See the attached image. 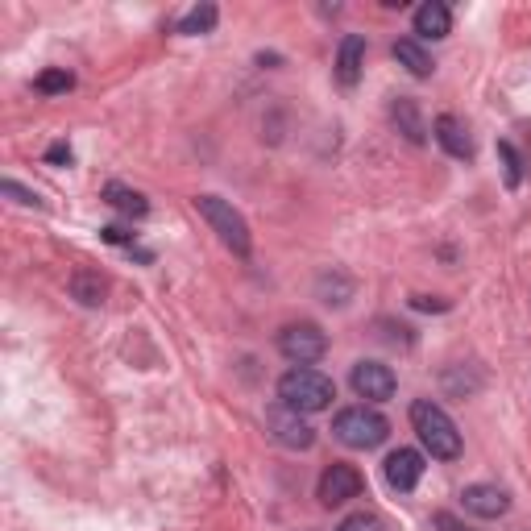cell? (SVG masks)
<instances>
[{
	"mask_svg": "<svg viewBox=\"0 0 531 531\" xmlns=\"http://www.w3.org/2000/svg\"><path fill=\"white\" fill-rule=\"evenodd\" d=\"M361 494V473L345 461H332L324 473H320V502L324 507H345L349 498Z\"/></svg>",
	"mask_w": 531,
	"mask_h": 531,
	"instance_id": "8",
	"label": "cell"
},
{
	"mask_svg": "<svg viewBox=\"0 0 531 531\" xmlns=\"http://www.w3.org/2000/svg\"><path fill=\"white\" fill-rule=\"evenodd\" d=\"M0 191H5V195H13L17 204H30V208L38 204V195H34V191H25V187H21V183H13V179H5V183H0Z\"/></svg>",
	"mask_w": 531,
	"mask_h": 531,
	"instance_id": "23",
	"label": "cell"
},
{
	"mask_svg": "<svg viewBox=\"0 0 531 531\" xmlns=\"http://www.w3.org/2000/svg\"><path fill=\"white\" fill-rule=\"evenodd\" d=\"M361 67H366V38H361V34H345L341 50H337V79L345 83V88H357Z\"/></svg>",
	"mask_w": 531,
	"mask_h": 531,
	"instance_id": "12",
	"label": "cell"
},
{
	"mask_svg": "<svg viewBox=\"0 0 531 531\" xmlns=\"http://www.w3.org/2000/svg\"><path fill=\"white\" fill-rule=\"evenodd\" d=\"M332 432H337V440L345 449H378V444L390 436V424H386L382 411L361 403V407H345L337 419H332Z\"/></svg>",
	"mask_w": 531,
	"mask_h": 531,
	"instance_id": "3",
	"label": "cell"
},
{
	"mask_svg": "<svg viewBox=\"0 0 531 531\" xmlns=\"http://www.w3.org/2000/svg\"><path fill=\"white\" fill-rule=\"evenodd\" d=\"M104 200L113 204L117 212H125V216H146L150 212V200L142 191H133V187H125V183H108L104 187Z\"/></svg>",
	"mask_w": 531,
	"mask_h": 531,
	"instance_id": "17",
	"label": "cell"
},
{
	"mask_svg": "<svg viewBox=\"0 0 531 531\" xmlns=\"http://www.w3.org/2000/svg\"><path fill=\"white\" fill-rule=\"evenodd\" d=\"M46 162H71V146H63V142L50 146V150H46Z\"/></svg>",
	"mask_w": 531,
	"mask_h": 531,
	"instance_id": "26",
	"label": "cell"
},
{
	"mask_svg": "<svg viewBox=\"0 0 531 531\" xmlns=\"http://www.w3.org/2000/svg\"><path fill=\"white\" fill-rule=\"evenodd\" d=\"M353 390L361 399H370V403H386L390 395H395V370L390 366H382V361H357L353 366Z\"/></svg>",
	"mask_w": 531,
	"mask_h": 531,
	"instance_id": "7",
	"label": "cell"
},
{
	"mask_svg": "<svg viewBox=\"0 0 531 531\" xmlns=\"http://www.w3.org/2000/svg\"><path fill=\"white\" fill-rule=\"evenodd\" d=\"M498 158H502V171H507V187H519L523 183V162L515 154L511 142H498Z\"/></svg>",
	"mask_w": 531,
	"mask_h": 531,
	"instance_id": "20",
	"label": "cell"
},
{
	"mask_svg": "<svg viewBox=\"0 0 531 531\" xmlns=\"http://www.w3.org/2000/svg\"><path fill=\"white\" fill-rule=\"evenodd\" d=\"M390 117H395V125H399V133L407 137V142H415V146L428 142V129H424V121H419V104L415 100L399 96L395 104H390Z\"/></svg>",
	"mask_w": 531,
	"mask_h": 531,
	"instance_id": "14",
	"label": "cell"
},
{
	"mask_svg": "<svg viewBox=\"0 0 531 531\" xmlns=\"http://www.w3.org/2000/svg\"><path fill=\"white\" fill-rule=\"evenodd\" d=\"M411 303L419 307V312H444V307H449V303H444V299H428V295H415Z\"/></svg>",
	"mask_w": 531,
	"mask_h": 531,
	"instance_id": "25",
	"label": "cell"
},
{
	"mask_svg": "<svg viewBox=\"0 0 531 531\" xmlns=\"http://www.w3.org/2000/svg\"><path fill=\"white\" fill-rule=\"evenodd\" d=\"M432 137H436L440 150L449 154V158H457V162H469V158H473V137H469V125H465L461 117H453V113L436 117Z\"/></svg>",
	"mask_w": 531,
	"mask_h": 531,
	"instance_id": "10",
	"label": "cell"
},
{
	"mask_svg": "<svg viewBox=\"0 0 531 531\" xmlns=\"http://www.w3.org/2000/svg\"><path fill=\"white\" fill-rule=\"evenodd\" d=\"M465 511H473L478 519H498V515H507V507H511V498H507V490H498V486H486V482H478V486H465Z\"/></svg>",
	"mask_w": 531,
	"mask_h": 531,
	"instance_id": "11",
	"label": "cell"
},
{
	"mask_svg": "<svg viewBox=\"0 0 531 531\" xmlns=\"http://www.w3.org/2000/svg\"><path fill=\"white\" fill-rule=\"evenodd\" d=\"M278 399H283V407H291L299 415H316L337 399V386H332V378H324L320 370L295 366V370H287L283 378H278Z\"/></svg>",
	"mask_w": 531,
	"mask_h": 531,
	"instance_id": "2",
	"label": "cell"
},
{
	"mask_svg": "<svg viewBox=\"0 0 531 531\" xmlns=\"http://www.w3.org/2000/svg\"><path fill=\"white\" fill-rule=\"evenodd\" d=\"M278 349H283V357L295 361V366H312V361H320L328 353V337L316 324H287L278 332Z\"/></svg>",
	"mask_w": 531,
	"mask_h": 531,
	"instance_id": "5",
	"label": "cell"
},
{
	"mask_svg": "<svg viewBox=\"0 0 531 531\" xmlns=\"http://www.w3.org/2000/svg\"><path fill=\"white\" fill-rule=\"evenodd\" d=\"M195 212L208 220L212 233H220V241H225L233 254H241V258L249 254V225H245V216L233 204L216 200V195H195Z\"/></svg>",
	"mask_w": 531,
	"mask_h": 531,
	"instance_id": "4",
	"label": "cell"
},
{
	"mask_svg": "<svg viewBox=\"0 0 531 531\" xmlns=\"http://www.w3.org/2000/svg\"><path fill=\"white\" fill-rule=\"evenodd\" d=\"M34 88L46 92V96H54V92H71V88H75V75L63 71V67H54V71H42V75H38Z\"/></svg>",
	"mask_w": 531,
	"mask_h": 531,
	"instance_id": "19",
	"label": "cell"
},
{
	"mask_svg": "<svg viewBox=\"0 0 531 531\" xmlns=\"http://www.w3.org/2000/svg\"><path fill=\"white\" fill-rule=\"evenodd\" d=\"M104 241H108V245H129V241H133V233H129V229H121V225H108V229H104Z\"/></svg>",
	"mask_w": 531,
	"mask_h": 531,
	"instance_id": "24",
	"label": "cell"
},
{
	"mask_svg": "<svg viewBox=\"0 0 531 531\" xmlns=\"http://www.w3.org/2000/svg\"><path fill=\"white\" fill-rule=\"evenodd\" d=\"M266 428H270V436L278 444H283V449H295V453H303V449H312V444H316V432L307 428V419L299 411H291V407H270L266 411Z\"/></svg>",
	"mask_w": 531,
	"mask_h": 531,
	"instance_id": "6",
	"label": "cell"
},
{
	"mask_svg": "<svg viewBox=\"0 0 531 531\" xmlns=\"http://www.w3.org/2000/svg\"><path fill=\"white\" fill-rule=\"evenodd\" d=\"M216 5H200V9H191L183 21H179V34H208L212 25H216Z\"/></svg>",
	"mask_w": 531,
	"mask_h": 531,
	"instance_id": "18",
	"label": "cell"
},
{
	"mask_svg": "<svg viewBox=\"0 0 531 531\" xmlns=\"http://www.w3.org/2000/svg\"><path fill=\"white\" fill-rule=\"evenodd\" d=\"M395 59L415 75V79H428L432 71H436V63H432V54L424 50V46H419L415 38H399L395 42Z\"/></svg>",
	"mask_w": 531,
	"mask_h": 531,
	"instance_id": "16",
	"label": "cell"
},
{
	"mask_svg": "<svg viewBox=\"0 0 531 531\" xmlns=\"http://www.w3.org/2000/svg\"><path fill=\"white\" fill-rule=\"evenodd\" d=\"M411 428H415L419 444H424L436 461H457L461 457V432H457V424L440 403L415 399L411 403Z\"/></svg>",
	"mask_w": 531,
	"mask_h": 531,
	"instance_id": "1",
	"label": "cell"
},
{
	"mask_svg": "<svg viewBox=\"0 0 531 531\" xmlns=\"http://www.w3.org/2000/svg\"><path fill=\"white\" fill-rule=\"evenodd\" d=\"M432 527H436V531H473L469 523H461V519L449 515V511H436V515H432Z\"/></svg>",
	"mask_w": 531,
	"mask_h": 531,
	"instance_id": "22",
	"label": "cell"
},
{
	"mask_svg": "<svg viewBox=\"0 0 531 531\" xmlns=\"http://www.w3.org/2000/svg\"><path fill=\"white\" fill-rule=\"evenodd\" d=\"M449 30H453L449 5H440V0H428V5L415 9V34H419V38L440 42V38H449Z\"/></svg>",
	"mask_w": 531,
	"mask_h": 531,
	"instance_id": "13",
	"label": "cell"
},
{
	"mask_svg": "<svg viewBox=\"0 0 531 531\" xmlns=\"http://www.w3.org/2000/svg\"><path fill=\"white\" fill-rule=\"evenodd\" d=\"M71 295L83 303V307H100L104 295H108V283L100 270H75L71 274Z\"/></svg>",
	"mask_w": 531,
	"mask_h": 531,
	"instance_id": "15",
	"label": "cell"
},
{
	"mask_svg": "<svg viewBox=\"0 0 531 531\" xmlns=\"http://www.w3.org/2000/svg\"><path fill=\"white\" fill-rule=\"evenodd\" d=\"M382 473H386V486H390V490L407 494V490L419 486V478H424V457H419L415 449H395V453L386 457Z\"/></svg>",
	"mask_w": 531,
	"mask_h": 531,
	"instance_id": "9",
	"label": "cell"
},
{
	"mask_svg": "<svg viewBox=\"0 0 531 531\" xmlns=\"http://www.w3.org/2000/svg\"><path fill=\"white\" fill-rule=\"evenodd\" d=\"M337 531H386V527H382V519H378V515L357 511V515H349V519H341V523H337Z\"/></svg>",
	"mask_w": 531,
	"mask_h": 531,
	"instance_id": "21",
	"label": "cell"
}]
</instances>
